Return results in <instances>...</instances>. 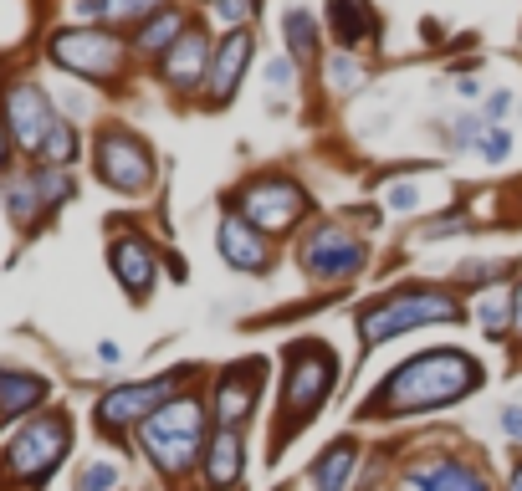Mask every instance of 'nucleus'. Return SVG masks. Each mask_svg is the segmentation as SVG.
Returning a JSON list of instances; mask_svg holds the SVG:
<instances>
[{
  "mask_svg": "<svg viewBox=\"0 0 522 491\" xmlns=\"http://www.w3.org/2000/svg\"><path fill=\"white\" fill-rule=\"evenodd\" d=\"M482 364L461 348H430V353H415L410 364H395L389 379L369 394L364 415H379V420H405V415H430V410H446L456 399L482 389Z\"/></svg>",
  "mask_w": 522,
  "mask_h": 491,
  "instance_id": "nucleus-1",
  "label": "nucleus"
},
{
  "mask_svg": "<svg viewBox=\"0 0 522 491\" xmlns=\"http://www.w3.org/2000/svg\"><path fill=\"white\" fill-rule=\"evenodd\" d=\"M338 384V353L328 343H292L287 348V374H282V415L272 425V445L282 451V445L308 425L318 410H323V399L333 394Z\"/></svg>",
  "mask_w": 522,
  "mask_h": 491,
  "instance_id": "nucleus-2",
  "label": "nucleus"
},
{
  "mask_svg": "<svg viewBox=\"0 0 522 491\" xmlns=\"http://www.w3.org/2000/svg\"><path fill=\"white\" fill-rule=\"evenodd\" d=\"M461 318V302L441 287H395L374 302L359 307V348L374 353L379 343L400 338V333H415V328H430V323H456Z\"/></svg>",
  "mask_w": 522,
  "mask_h": 491,
  "instance_id": "nucleus-3",
  "label": "nucleus"
},
{
  "mask_svg": "<svg viewBox=\"0 0 522 491\" xmlns=\"http://www.w3.org/2000/svg\"><path fill=\"white\" fill-rule=\"evenodd\" d=\"M205 405L200 399H169L159 415H149L139 425V445L159 476H185L200 456H205Z\"/></svg>",
  "mask_w": 522,
  "mask_h": 491,
  "instance_id": "nucleus-4",
  "label": "nucleus"
},
{
  "mask_svg": "<svg viewBox=\"0 0 522 491\" xmlns=\"http://www.w3.org/2000/svg\"><path fill=\"white\" fill-rule=\"evenodd\" d=\"M67 445H72V420L62 410H47V415H36L31 425H21L11 435L6 461L0 466H6V476H16L26 486H41L57 471V461L67 456Z\"/></svg>",
  "mask_w": 522,
  "mask_h": 491,
  "instance_id": "nucleus-5",
  "label": "nucleus"
},
{
  "mask_svg": "<svg viewBox=\"0 0 522 491\" xmlns=\"http://www.w3.org/2000/svg\"><path fill=\"white\" fill-rule=\"evenodd\" d=\"M47 57L82 82H113L123 72V41L103 26H72V31H52Z\"/></svg>",
  "mask_w": 522,
  "mask_h": 491,
  "instance_id": "nucleus-6",
  "label": "nucleus"
},
{
  "mask_svg": "<svg viewBox=\"0 0 522 491\" xmlns=\"http://www.w3.org/2000/svg\"><path fill=\"white\" fill-rule=\"evenodd\" d=\"M308 210H313L308 190L292 185V180H282V174H261V180H246L236 190V215L251 220L256 231H272V236L277 231H292Z\"/></svg>",
  "mask_w": 522,
  "mask_h": 491,
  "instance_id": "nucleus-7",
  "label": "nucleus"
},
{
  "mask_svg": "<svg viewBox=\"0 0 522 491\" xmlns=\"http://www.w3.org/2000/svg\"><path fill=\"white\" fill-rule=\"evenodd\" d=\"M93 169L118 195H139L154 185V154L134 128H103L98 144H93Z\"/></svg>",
  "mask_w": 522,
  "mask_h": 491,
  "instance_id": "nucleus-8",
  "label": "nucleus"
},
{
  "mask_svg": "<svg viewBox=\"0 0 522 491\" xmlns=\"http://www.w3.org/2000/svg\"><path fill=\"white\" fill-rule=\"evenodd\" d=\"M0 118H6L16 149H26L31 159L41 154L47 133L62 123V118H57V103L47 98V87L31 82V77H11L6 87H0Z\"/></svg>",
  "mask_w": 522,
  "mask_h": 491,
  "instance_id": "nucleus-9",
  "label": "nucleus"
},
{
  "mask_svg": "<svg viewBox=\"0 0 522 491\" xmlns=\"http://www.w3.org/2000/svg\"><path fill=\"white\" fill-rule=\"evenodd\" d=\"M302 272H308L313 282H343V277H359L364 261H369V246L338 226V220H323V226H313L308 236H302Z\"/></svg>",
  "mask_w": 522,
  "mask_h": 491,
  "instance_id": "nucleus-10",
  "label": "nucleus"
},
{
  "mask_svg": "<svg viewBox=\"0 0 522 491\" xmlns=\"http://www.w3.org/2000/svg\"><path fill=\"white\" fill-rule=\"evenodd\" d=\"M180 384H185V369H180V374H164V379H139V384L108 389V394L98 399V430H103V435H123V430L144 425L149 415H159V410L169 405Z\"/></svg>",
  "mask_w": 522,
  "mask_h": 491,
  "instance_id": "nucleus-11",
  "label": "nucleus"
},
{
  "mask_svg": "<svg viewBox=\"0 0 522 491\" xmlns=\"http://www.w3.org/2000/svg\"><path fill=\"white\" fill-rule=\"evenodd\" d=\"M108 266H113V277L123 282V292L144 302L159 282V251L144 241V236H113L108 241Z\"/></svg>",
  "mask_w": 522,
  "mask_h": 491,
  "instance_id": "nucleus-12",
  "label": "nucleus"
},
{
  "mask_svg": "<svg viewBox=\"0 0 522 491\" xmlns=\"http://www.w3.org/2000/svg\"><path fill=\"white\" fill-rule=\"evenodd\" d=\"M261 379H267V364H261V359H246V364L226 369V374H221V384H215V425L241 430V425H246V415L256 410Z\"/></svg>",
  "mask_w": 522,
  "mask_h": 491,
  "instance_id": "nucleus-13",
  "label": "nucleus"
},
{
  "mask_svg": "<svg viewBox=\"0 0 522 491\" xmlns=\"http://www.w3.org/2000/svg\"><path fill=\"white\" fill-rule=\"evenodd\" d=\"M215 241H221V256H226V266H236V272H246V277H261V272H272V261H277V251L267 246V236H261L251 220H241L236 210L221 220V231H215Z\"/></svg>",
  "mask_w": 522,
  "mask_h": 491,
  "instance_id": "nucleus-14",
  "label": "nucleus"
},
{
  "mask_svg": "<svg viewBox=\"0 0 522 491\" xmlns=\"http://www.w3.org/2000/svg\"><path fill=\"white\" fill-rule=\"evenodd\" d=\"M395 491H492V481H487L482 466L466 461V456H441L430 466L405 471V481Z\"/></svg>",
  "mask_w": 522,
  "mask_h": 491,
  "instance_id": "nucleus-15",
  "label": "nucleus"
},
{
  "mask_svg": "<svg viewBox=\"0 0 522 491\" xmlns=\"http://www.w3.org/2000/svg\"><path fill=\"white\" fill-rule=\"evenodd\" d=\"M251 57H256L251 31H226L221 36V47H215V57H210V77H205L210 82V103H231L236 98V87H241Z\"/></svg>",
  "mask_w": 522,
  "mask_h": 491,
  "instance_id": "nucleus-16",
  "label": "nucleus"
},
{
  "mask_svg": "<svg viewBox=\"0 0 522 491\" xmlns=\"http://www.w3.org/2000/svg\"><path fill=\"white\" fill-rule=\"evenodd\" d=\"M200 461H205V486L210 491H231L241 481V471H246V440H241V430L215 425Z\"/></svg>",
  "mask_w": 522,
  "mask_h": 491,
  "instance_id": "nucleus-17",
  "label": "nucleus"
},
{
  "mask_svg": "<svg viewBox=\"0 0 522 491\" xmlns=\"http://www.w3.org/2000/svg\"><path fill=\"white\" fill-rule=\"evenodd\" d=\"M210 41H205V31H185L180 41H174V47L159 57V72H164V82L169 87H195V82H205L210 77Z\"/></svg>",
  "mask_w": 522,
  "mask_h": 491,
  "instance_id": "nucleus-18",
  "label": "nucleus"
},
{
  "mask_svg": "<svg viewBox=\"0 0 522 491\" xmlns=\"http://www.w3.org/2000/svg\"><path fill=\"white\" fill-rule=\"evenodd\" d=\"M359 466V445L354 440H333L328 451L308 466V481H302V491H348V476H354Z\"/></svg>",
  "mask_w": 522,
  "mask_h": 491,
  "instance_id": "nucleus-19",
  "label": "nucleus"
},
{
  "mask_svg": "<svg viewBox=\"0 0 522 491\" xmlns=\"http://www.w3.org/2000/svg\"><path fill=\"white\" fill-rule=\"evenodd\" d=\"M47 399V379L41 374H21V369H0V420L6 415H26Z\"/></svg>",
  "mask_w": 522,
  "mask_h": 491,
  "instance_id": "nucleus-20",
  "label": "nucleus"
},
{
  "mask_svg": "<svg viewBox=\"0 0 522 491\" xmlns=\"http://www.w3.org/2000/svg\"><path fill=\"white\" fill-rule=\"evenodd\" d=\"M190 31V21H185V11H174V6H164L159 16H149L139 31H134V47L144 52V57H164L174 41H180Z\"/></svg>",
  "mask_w": 522,
  "mask_h": 491,
  "instance_id": "nucleus-21",
  "label": "nucleus"
},
{
  "mask_svg": "<svg viewBox=\"0 0 522 491\" xmlns=\"http://www.w3.org/2000/svg\"><path fill=\"white\" fill-rule=\"evenodd\" d=\"M328 26L343 47H359V41L374 31V16H369V0H333L328 6Z\"/></svg>",
  "mask_w": 522,
  "mask_h": 491,
  "instance_id": "nucleus-22",
  "label": "nucleus"
},
{
  "mask_svg": "<svg viewBox=\"0 0 522 491\" xmlns=\"http://www.w3.org/2000/svg\"><path fill=\"white\" fill-rule=\"evenodd\" d=\"M282 36H287V57L292 62H313L318 57V21L302 11V6H292L282 16Z\"/></svg>",
  "mask_w": 522,
  "mask_h": 491,
  "instance_id": "nucleus-23",
  "label": "nucleus"
},
{
  "mask_svg": "<svg viewBox=\"0 0 522 491\" xmlns=\"http://www.w3.org/2000/svg\"><path fill=\"white\" fill-rule=\"evenodd\" d=\"M476 328H482L487 338H502L512 328V292L507 287H487L482 297H476Z\"/></svg>",
  "mask_w": 522,
  "mask_h": 491,
  "instance_id": "nucleus-24",
  "label": "nucleus"
},
{
  "mask_svg": "<svg viewBox=\"0 0 522 491\" xmlns=\"http://www.w3.org/2000/svg\"><path fill=\"white\" fill-rule=\"evenodd\" d=\"M261 77H267V108L272 113H287L292 108V93H297V62L277 52V57H267Z\"/></svg>",
  "mask_w": 522,
  "mask_h": 491,
  "instance_id": "nucleus-25",
  "label": "nucleus"
},
{
  "mask_svg": "<svg viewBox=\"0 0 522 491\" xmlns=\"http://www.w3.org/2000/svg\"><path fill=\"white\" fill-rule=\"evenodd\" d=\"M77 149H82V139H77V123H57L52 133H47V144H41V164H52V169H67V164H77Z\"/></svg>",
  "mask_w": 522,
  "mask_h": 491,
  "instance_id": "nucleus-26",
  "label": "nucleus"
},
{
  "mask_svg": "<svg viewBox=\"0 0 522 491\" xmlns=\"http://www.w3.org/2000/svg\"><path fill=\"white\" fill-rule=\"evenodd\" d=\"M6 210H11L16 226H31V220L47 210V205H41V195H36V185H31V174H21V180H6Z\"/></svg>",
  "mask_w": 522,
  "mask_h": 491,
  "instance_id": "nucleus-27",
  "label": "nucleus"
},
{
  "mask_svg": "<svg viewBox=\"0 0 522 491\" xmlns=\"http://www.w3.org/2000/svg\"><path fill=\"white\" fill-rule=\"evenodd\" d=\"M471 154L487 159V164H507V159H512V133H507V123H482Z\"/></svg>",
  "mask_w": 522,
  "mask_h": 491,
  "instance_id": "nucleus-28",
  "label": "nucleus"
},
{
  "mask_svg": "<svg viewBox=\"0 0 522 491\" xmlns=\"http://www.w3.org/2000/svg\"><path fill=\"white\" fill-rule=\"evenodd\" d=\"M169 6V0H108V16L103 21H113V26H128V21H149V16H159Z\"/></svg>",
  "mask_w": 522,
  "mask_h": 491,
  "instance_id": "nucleus-29",
  "label": "nucleus"
},
{
  "mask_svg": "<svg viewBox=\"0 0 522 491\" xmlns=\"http://www.w3.org/2000/svg\"><path fill=\"white\" fill-rule=\"evenodd\" d=\"M328 77H333V93H359V87L369 82V72L354 57H333L328 62Z\"/></svg>",
  "mask_w": 522,
  "mask_h": 491,
  "instance_id": "nucleus-30",
  "label": "nucleus"
},
{
  "mask_svg": "<svg viewBox=\"0 0 522 491\" xmlns=\"http://www.w3.org/2000/svg\"><path fill=\"white\" fill-rule=\"evenodd\" d=\"M77 491H118V466L108 461H87L77 476Z\"/></svg>",
  "mask_w": 522,
  "mask_h": 491,
  "instance_id": "nucleus-31",
  "label": "nucleus"
},
{
  "mask_svg": "<svg viewBox=\"0 0 522 491\" xmlns=\"http://www.w3.org/2000/svg\"><path fill=\"white\" fill-rule=\"evenodd\" d=\"M210 16H221L231 31H246V21L256 16V0H210Z\"/></svg>",
  "mask_w": 522,
  "mask_h": 491,
  "instance_id": "nucleus-32",
  "label": "nucleus"
},
{
  "mask_svg": "<svg viewBox=\"0 0 522 491\" xmlns=\"http://www.w3.org/2000/svg\"><path fill=\"white\" fill-rule=\"evenodd\" d=\"M384 205L400 210V215H415V210L425 205V190H420V185H389V190H384Z\"/></svg>",
  "mask_w": 522,
  "mask_h": 491,
  "instance_id": "nucleus-33",
  "label": "nucleus"
},
{
  "mask_svg": "<svg viewBox=\"0 0 522 491\" xmlns=\"http://www.w3.org/2000/svg\"><path fill=\"white\" fill-rule=\"evenodd\" d=\"M466 231V215H441V220H430L425 236L420 241H435V236H461Z\"/></svg>",
  "mask_w": 522,
  "mask_h": 491,
  "instance_id": "nucleus-34",
  "label": "nucleus"
},
{
  "mask_svg": "<svg viewBox=\"0 0 522 491\" xmlns=\"http://www.w3.org/2000/svg\"><path fill=\"white\" fill-rule=\"evenodd\" d=\"M507 108H512V93H507V87H497V93L487 98V108H482V118H487V123H502Z\"/></svg>",
  "mask_w": 522,
  "mask_h": 491,
  "instance_id": "nucleus-35",
  "label": "nucleus"
},
{
  "mask_svg": "<svg viewBox=\"0 0 522 491\" xmlns=\"http://www.w3.org/2000/svg\"><path fill=\"white\" fill-rule=\"evenodd\" d=\"M502 430H507L512 440H522V405H507V410H502Z\"/></svg>",
  "mask_w": 522,
  "mask_h": 491,
  "instance_id": "nucleus-36",
  "label": "nucleus"
},
{
  "mask_svg": "<svg viewBox=\"0 0 522 491\" xmlns=\"http://www.w3.org/2000/svg\"><path fill=\"white\" fill-rule=\"evenodd\" d=\"M456 98H482V82H476V77H456Z\"/></svg>",
  "mask_w": 522,
  "mask_h": 491,
  "instance_id": "nucleus-37",
  "label": "nucleus"
},
{
  "mask_svg": "<svg viewBox=\"0 0 522 491\" xmlns=\"http://www.w3.org/2000/svg\"><path fill=\"white\" fill-rule=\"evenodd\" d=\"M6 159H11V128L0 118V174H6Z\"/></svg>",
  "mask_w": 522,
  "mask_h": 491,
  "instance_id": "nucleus-38",
  "label": "nucleus"
},
{
  "mask_svg": "<svg viewBox=\"0 0 522 491\" xmlns=\"http://www.w3.org/2000/svg\"><path fill=\"white\" fill-rule=\"evenodd\" d=\"M512 328H517V338H522V282L512 287Z\"/></svg>",
  "mask_w": 522,
  "mask_h": 491,
  "instance_id": "nucleus-39",
  "label": "nucleus"
},
{
  "mask_svg": "<svg viewBox=\"0 0 522 491\" xmlns=\"http://www.w3.org/2000/svg\"><path fill=\"white\" fill-rule=\"evenodd\" d=\"M98 359H103V364H118L123 348H118V343H98Z\"/></svg>",
  "mask_w": 522,
  "mask_h": 491,
  "instance_id": "nucleus-40",
  "label": "nucleus"
},
{
  "mask_svg": "<svg viewBox=\"0 0 522 491\" xmlns=\"http://www.w3.org/2000/svg\"><path fill=\"white\" fill-rule=\"evenodd\" d=\"M507 491H522V466L512 471V486H507Z\"/></svg>",
  "mask_w": 522,
  "mask_h": 491,
  "instance_id": "nucleus-41",
  "label": "nucleus"
}]
</instances>
